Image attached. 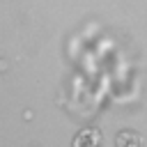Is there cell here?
<instances>
[{
    "label": "cell",
    "mask_w": 147,
    "mask_h": 147,
    "mask_svg": "<svg viewBox=\"0 0 147 147\" xmlns=\"http://www.w3.org/2000/svg\"><path fill=\"white\" fill-rule=\"evenodd\" d=\"M115 145H117V147H138V145H142V136H140L138 131H131V129H126V131L117 133V138H115Z\"/></svg>",
    "instance_id": "2"
},
{
    "label": "cell",
    "mask_w": 147,
    "mask_h": 147,
    "mask_svg": "<svg viewBox=\"0 0 147 147\" xmlns=\"http://www.w3.org/2000/svg\"><path fill=\"white\" fill-rule=\"evenodd\" d=\"M101 142H103V136H101V131L94 129V126L78 131V136L74 138V147H96V145H101Z\"/></svg>",
    "instance_id": "1"
}]
</instances>
